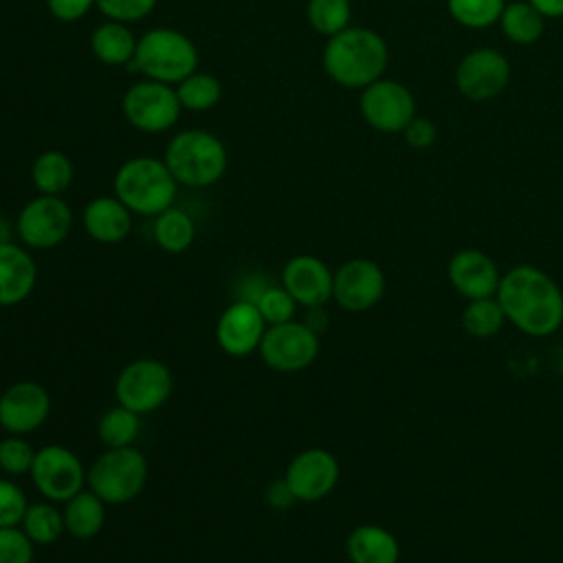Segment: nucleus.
<instances>
[{
    "label": "nucleus",
    "mask_w": 563,
    "mask_h": 563,
    "mask_svg": "<svg viewBox=\"0 0 563 563\" xmlns=\"http://www.w3.org/2000/svg\"><path fill=\"white\" fill-rule=\"evenodd\" d=\"M497 301L506 319L530 336H550L563 325V290L541 268L519 264L501 275Z\"/></svg>",
    "instance_id": "1"
},
{
    "label": "nucleus",
    "mask_w": 563,
    "mask_h": 563,
    "mask_svg": "<svg viewBox=\"0 0 563 563\" xmlns=\"http://www.w3.org/2000/svg\"><path fill=\"white\" fill-rule=\"evenodd\" d=\"M323 70L343 88H365L380 79L389 51L387 42L372 29L347 26L341 33L328 37L323 48Z\"/></svg>",
    "instance_id": "2"
},
{
    "label": "nucleus",
    "mask_w": 563,
    "mask_h": 563,
    "mask_svg": "<svg viewBox=\"0 0 563 563\" xmlns=\"http://www.w3.org/2000/svg\"><path fill=\"white\" fill-rule=\"evenodd\" d=\"M114 196L139 216H158L176 200L178 183L167 163L154 156L128 158L114 174Z\"/></svg>",
    "instance_id": "3"
},
{
    "label": "nucleus",
    "mask_w": 563,
    "mask_h": 563,
    "mask_svg": "<svg viewBox=\"0 0 563 563\" xmlns=\"http://www.w3.org/2000/svg\"><path fill=\"white\" fill-rule=\"evenodd\" d=\"M128 68L152 81L169 86L180 84L198 70V48L185 33L156 26L139 37L136 53Z\"/></svg>",
    "instance_id": "4"
},
{
    "label": "nucleus",
    "mask_w": 563,
    "mask_h": 563,
    "mask_svg": "<svg viewBox=\"0 0 563 563\" xmlns=\"http://www.w3.org/2000/svg\"><path fill=\"white\" fill-rule=\"evenodd\" d=\"M163 161L178 185L209 187L227 172V147L207 130H183L165 147Z\"/></svg>",
    "instance_id": "5"
},
{
    "label": "nucleus",
    "mask_w": 563,
    "mask_h": 563,
    "mask_svg": "<svg viewBox=\"0 0 563 563\" xmlns=\"http://www.w3.org/2000/svg\"><path fill=\"white\" fill-rule=\"evenodd\" d=\"M147 460L134 446L106 449L86 468V486L110 506H123L147 484Z\"/></svg>",
    "instance_id": "6"
},
{
    "label": "nucleus",
    "mask_w": 563,
    "mask_h": 563,
    "mask_svg": "<svg viewBox=\"0 0 563 563\" xmlns=\"http://www.w3.org/2000/svg\"><path fill=\"white\" fill-rule=\"evenodd\" d=\"M174 378L169 367L156 358L130 361L114 378L117 402L139 416L152 413L172 396Z\"/></svg>",
    "instance_id": "7"
},
{
    "label": "nucleus",
    "mask_w": 563,
    "mask_h": 563,
    "mask_svg": "<svg viewBox=\"0 0 563 563\" xmlns=\"http://www.w3.org/2000/svg\"><path fill=\"white\" fill-rule=\"evenodd\" d=\"M29 477L35 490L55 504H64L86 488V468L79 455L64 444L37 449Z\"/></svg>",
    "instance_id": "8"
},
{
    "label": "nucleus",
    "mask_w": 563,
    "mask_h": 563,
    "mask_svg": "<svg viewBox=\"0 0 563 563\" xmlns=\"http://www.w3.org/2000/svg\"><path fill=\"white\" fill-rule=\"evenodd\" d=\"M121 110L132 128L158 134L178 121L183 106L178 101L176 88L169 84L143 79L125 90Z\"/></svg>",
    "instance_id": "9"
},
{
    "label": "nucleus",
    "mask_w": 563,
    "mask_h": 563,
    "mask_svg": "<svg viewBox=\"0 0 563 563\" xmlns=\"http://www.w3.org/2000/svg\"><path fill=\"white\" fill-rule=\"evenodd\" d=\"M73 229V209L62 196H35L18 218L15 233L26 249H53L62 244Z\"/></svg>",
    "instance_id": "10"
},
{
    "label": "nucleus",
    "mask_w": 563,
    "mask_h": 563,
    "mask_svg": "<svg viewBox=\"0 0 563 563\" xmlns=\"http://www.w3.org/2000/svg\"><path fill=\"white\" fill-rule=\"evenodd\" d=\"M257 352L264 365L275 372H301L312 365L319 354V334L295 319L268 325Z\"/></svg>",
    "instance_id": "11"
},
{
    "label": "nucleus",
    "mask_w": 563,
    "mask_h": 563,
    "mask_svg": "<svg viewBox=\"0 0 563 563\" xmlns=\"http://www.w3.org/2000/svg\"><path fill=\"white\" fill-rule=\"evenodd\" d=\"M365 123L385 134H402L416 117V99L411 90L396 79H376L361 90L358 99Z\"/></svg>",
    "instance_id": "12"
},
{
    "label": "nucleus",
    "mask_w": 563,
    "mask_h": 563,
    "mask_svg": "<svg viewBox=\"0 0 563 563\" xmlns=\"http://www.w3.org/2000/svg\"><path fill=\"white\" fill-rule=\"evenodd\" d=\"M510 81V62L490 46L468 51L455 68V88L468 101H488L506 90Z\"/></svg>",
    "instance_id": "13"
},
{
    "label": "nucleus",
    "mask_w": 563,
    "mask_h": 563,
    "mask_svg": "<svg viewBox=\"0 0 563 563\" xmlns=\"http://www.w3.org/2000/svg\"><path fill=\"white\" fill-rule=\"evenodd\" d=\"M341 468L334 453L321 446L299 451L286 466L284 479L297 501H319L330 495L339 482Z\"/></svg>",
    "instance_id": "14"
},
{
    "label": "nucleus",
    "mask_w": 563,
    "mask_h": 563,
    "mask_svg": "<svg viewBox=\"0 0 563 563\" xmlns=\"http://www.w3.org/2000/svg\"><path fill=\"white\" fill-rule=\"evenodd\" d=\"M385 292L383 268L367 260L354 257L334 271L332 299L347 312H365L374 308Z\"/></svg>",
    "instance_id": "15"
},
{
    "label": "nucleus",
    "mask_w": 563,
    "mask_h": 563,
    "mask_svg": "<svg viewBox=\"0 0 563 563\" xmlns=\"http://www.w3.org/2000/svg\"><path fill=\"white\" fill-rule=\"evenodd\" d=\"M51 413V396L35 380H15L0 394V427L7 433L29 435L37 431Z\"/></svg>",
    "instance_id": "16"
},
{
    "label": "nucleus",
    "mask_w": 563,
    "mask_h": 563,
    "mask_svg": "<svg viewBox=\"0 0 563 563\" xmlns=\"http://www.w3.org/2000/svg\"><path fill=\"white\" fill-rule=\"evenodd\" d=\"M334 273L317 255H295L282 268V286L297 306L319 308L332 299Z\"/></svg>",
    "instance_id": "17"
},
{
    "label": "nucleus",
    "mask_w": 563,
    "mask_h": 563,
    "mask_svg": "<svg viewBox=\"0 0 563 563\" xmlns=\"http://www.w3.org/2000/svg\"><path fill=\"white\" fill-rule=\"evenodd\" d=\"M266 328L255 303L235 299L222 310L216 323V343L229 356H249L260 347Z\"/></svg>",
    "instance_id": "18"
},
{
    "label": "nucleus",
    "mask_w": 563,
    "mask_h": 563,
    "mask_svg": "<svg viewBox=\"0 0 563 563\" xmlns=\"http://www.w3.org/2000/svg\"><path fill=\"white\" fill-rule=\"evenodd\" d=\"M446 275L451 286L468 301L495 297L501 282V275L493 257H488L484 251H477V249L457 251L449 260Z\"/></svg>",
    "instance_id": "19"
},
{
    "label": "nucleus",
    "mask_w": 563,
    "mask_h": 563,
    "mask_svg": "<svg viewBox=\"0 0 563 563\" xmlns=\"http://www.w3.org/2000/svg\"><path fill=\"white\" fill-rule=\"evenodd\" d=\"M37 264L24 244H0V306L22 303L35 288Z\"/></svg>",
    "instance_id": "20"
},
{
    "label": "nucleus",
    "mask_w": 563,
    "mask_h": 563,
    "mask_svg": "<svg viewBox=\"0 0 563 563\" xmlns=\"http://www.w3.org/2000/svg\"><path fill=\"white\" fill-rule=\"evenodd\" d=\"M81 224L95 242L119 244L132 231V211L117 196H97L84 207Z\"/></svg>",
    "instance_id": "21"
},
{
    "label": "nucleus",
    "mask_w": 563,
    "mask_h": 563,
    "mask_svg": "<svg viewBox=\"0 0 563 563\" xmlns=\"http://www.w3.org/2000/svg\"><path fill=\"white\" fill-rule=\"evenodd\" d=\"M345 552L352 563H398L400 543L383 526H356L345 539Z\"/></svg>",
    "instance_id": "22"
},
{
    "label": "nucleus",
    "mask_w": 563,
    "mask_h": 563,
    "mask_svg": "<svg viewBox=\"0 0 563 563\" xmlns=\"http://www.w3.org/2000/svg\"><path fill=\"white\" fill-rule=\"evenodd\" d=\"M106 506L108 504L101 497H97L90 488L79 490L62 506L66 532L79 541L97 537L106 523Z\"/></svg>",
    "instance_id": "23"
},
{
    "label": "nucleus",
    "mask_w": 563,
    "mask_h": 563,
    "mask_svg": "<svg viewBox=\"0 0 563 563\" xmlns=\"http://www.w3.org/2000/svg\"><path fill=\"white\" fill-rule=\"evenodd\" d=\"M136 37L125 22L106 20L90 35L95 57L108 66H130L136 53Z\"/></svg>",
    "instance_id": "24"
},
{
    "label": "nucleus",
    "mask_w": 563,
    "mask_h": 563,
    "mask_svg": "<svg viewBox=\"0 0 563 563\" xmlns=\"http://www.w3.org/2000/svg\"><path fill=\"white\" fill-rule=\"evenodd\" d=\"M499 26L510 42L526 46L541 40L545 31V18L528 0H512L506 2Z\"/></svg>",
    "instance_id": "25"
},
{
    "label": "nucleus",
    "mask_w": 563,
    "mask_h": 563,
    "mask_svg": "<svg viewBox=\"0 0 563 563\" xmlns=\"http://www.w3.org/2000/svg\"><path fill=\"white\" fill-rule=\"evenodd\" d=\"M73 176H75L73 161L59 150L42 152L31 165L33 185L44 196H59L62 191H66L68 185L73 183Z\"/></svg>",
    "instance_id": "26"
},
{
    "label": "nucleus",
    "mask_w": 563,
    "mask_h": 563,
    "mask_svg": "<svg viewBox=\"0 0 563 563\" xmlns=\"http://www.w3.org/2000/svg\"><path fill=\"white\" fill-rule=\"evenodd\" d=\"M154 242L167 253H183L191 246L196 238V224L189 213L178 207H169L154 216Z\"/></svg>",
    "instance_id": "27"
},
{
    "label": "nucleus",
    "mask_w": 563,
    "mask_h": 563,
    "mask_svg": "<svg viewBox=\"0 0 563 563\" xmlns=\"http://www.w3.org/2000/svg\"><path fill=\"white\" fill-rule=\"evenodd\" d=\"M20 528L35 545H51L59 541V537L66 532L62 508H57V504L48 499L29 504Z\"/></svg>",
    "instance_id": "28"
},
{
    "label": "nucleus",
    "mask_w": 563,
    "mask_h": 563,
    "mask_svg": "<svg viewBox=\"0 0 563 563\" xmlns=\"http://www.w3.org/2000/svg\"><path fill=\"white\" fill-rule=\"evenodd\" d=\"M141 433V416L123 405L106 409L97 422V435L106 449L134 446Z\"/></svg>",
    "instance_id": "29"
},
{
    "label": "nucleus",
    "mask_w": 563,
    "mask_h": 563,
    "mask_svg": "<svg viewBox=\"0 0 563 563\" xmlns=\"http://www.w3.org/2000/svg\"><path fill=\"white\" fill-rule=\"evenodd\" d=\"M176 95L185 110L202 112V110H211L220 101L222 86H220V79L213 77L211 73L196 70L189 77H185L180 84H176Z\"/></svg>",
    "instance_id": "30"
},
{
    "label": "nucleus",
    "mask_w": 563,
    "mask_h": 563,
    "mask_svg": "<svg viewBox=\"0 0 563 563\" xmlns=\"http://www.w3.org/2000/svg\"><path fill=\"white\" fill-rule=\"evenodd\" d=\"M504 308L499 306L497 297H484V299H471L462 312V325L464 330L475 339H488L497 334L506 323Z\"/></svg>",
    "instance_id": "31"
},
{
    "label": "nucleus",
    "mask_w": 563,
    "mask_h": 563,
    "mask_svg": "<svg viewBox=\"0 0 563 563\" xmlns=\"http://www.w3.org/2000/svg\"><path fill=\"white\" fill-rule=\"evenodd\" d=\"M308 24L325 37H332L350 26L352 4L350 0H308Z\"/></svg>",
    "instance_id": "32"
},
{
    "label": "nucleus",
    "mask_w": 563,
    "mask_h": 563,
    "mask_svg": "<svg viewBox=\"0 0 563 563\" xmlns=\"http://www.w3.org/2000/svg\"><path fill=\"white\" fill-rule=\"evenodd\" d=\"M506 0H446L451 18L466 29H488L499 22Z\"/></svg>",
    "instance_id": "33"
},
{
    "label": "nucleus",
    "mask_w": 563,
    "mask_h": 563,
    "mask_svg": "<svg viewBox=\"0 0 563 563\" xmlns=\"http://www.w3.org/2000/svg\"><path fill=\"white\" fill-rule=\"evenodd\" d=\"M35 460V449L26 440V435L7 433L0 440V471L7 477L29 475Z\"/></svg>",
    "instance_id": "34"
},
{
    "label": "nucleus",
    "mask_w": 563,
    "mask_h": 563,
    "mask_svg": "<svg viewBox=\"0 0 563 563\" xmlns=\"http://www.w3.org/2000/svg\"><path fill=\"white\" fill-rule=\"evenodd\" d=\"M260 314L264 317L266 325H277V323H286V321H292L295 317V310H297V303L295 299L288 295V290L279 284V286H268L260 299L255 301Z\"/></svg>",
    "instance_id": "35"
},
{
    "label": "nucleus",
    "mask_w": 563,
    "mask_h": 563,
    "mask_svg": "<svg viewBox=\"0 0 563 563\" xmlns=\"http://www.w3.org/2000/svg\"><path fill=\"white\" fill-rule=\"evenodd\" d=\"M35 543L20 526L0 528V563H33Z\"/></svg>",
    "instance_id": "36"
},
{
    "label": "nucleus",
    "mask_w": 563,
    "mask_h": 563,
    "mask_svg": "<svg viewBox=\"0 0 563 563\" xmlns=\"http://www.w3.org/2000/svg\"><path fill=\"white\" fill-rule=\"evenodd\" d=\"M26 506L29 501L24 490L9 477H0V528L20 526Z\"/></svg>",
    "instance_id": "37"
},
{
    "label": "nucleus",
    "mask_w": 563,
    "mask_h": 563,
    "mask_svg": "<svg viewBox=\"0 0 563 563\" xmlns=\"http://www.w3.org/2000/svg\"><path fill=\"white\" fill-rule=\"evenodd\" d=\"M95 7L108 18L117 22H139L152 13L156 0H95Z\"/></svg>",
    "instance_id": "38"
},
{
    "label": "nucleus",
    "mask_w": 563,
    "mask_h": 563,
    "mask_svg": "<svg viewBox=\"0 0 563 563\" xmlns=\"http://www.w3.org/2000/svg\"><path fill=\"white\" fill-rule=\"evenodd\" d=\"M402 139L413 150H427V147H431L435 143L438 128L427 117H413L409 121V125L402 130Z\"/></svg>",
    "instance_id": "39"
},
{
    "label": "nucleus",
    "mask_w": 563,
    "mask_h": 563,
    "mask_svg": "<svg viewBox=\"0 0 563 563\" xmlns=\"http://www.w3.org/2000/svg\"><path fill=\"white\" fill-rule=\"evenodd\" d=\"M46 7L57 20L77 22L95 7V0H46Z\"/></svg>",
    "instance_id": "40"
},
{
    "label": "nucleus",
    "mask_w": 563,
    "mask_h": 563,
    "mask_svg": "<svg viewBox=\"0 0 563 563\" xmlns=\"http://www.w3.org/2000/svg\"><path fill=\"white\" fill-rule=\"evenodd\" d=\"M264 499H266V504H268L271 508H275V510H286V508H290V506L297 501L284 477L271 482V484L264 488Z\"/></svg>",
    "instance_id": "41"
},
{
    "label": "nucleus",
    "mask_w": 563,
    "mask_h": 563,
    "mask_svg": "<svg viewBox=\"0 0 563 563\" xmlns=\"http://www.w3.org/2000/svg\"><path fill=\"white\" fill-rule=\"evenodd\" d=\"M271 284L266 282V277L262 275H249L240 282V292H235V299H242V301H251L255 303L260 299V295L268 288Z\"/></svg>",
    "instance_id": "42"
},
{
    "label": "nucleus",
    "mask_w": 563,
    "mask_h": 563,
    "mask_svg": "<svg viewBox=\"0 0 563 563\" xmlns=\"http://www.w3.org/2000/svg\"><path fill=\"white\" fill-rule=\"evenodd\" d=\"M545 20L563 18V0H528Z\"/></svg>",
    "instance_id": "43"
},
{
    "label": "nucleus",
    "mask_w": 563,
    "mask_h": 563,
    "mask_svg": "<svg viewBox=\"0 0 563 563\" xmlns=\"http://www.w3.org/2000/svg\"><path fill=\"white\" fill-rule=\"evenodd\" d=\"M308 310V314H306V319H303V323L310 328V330H314L317 334L328 325V314L323 312V306H319V308H306Z\"/></svg>",
    "instance_id": "44"
},
{
    "label": "nucleus",
    "mask_w": 563,
    "mask_h": 563,
    "mask_svg": "<svg viewBox=\"0 0 563 563\" xmlns=\"http://www.w3.org/2000/svg\"><path fill=\"white\" fill-rule=\"evenodd\" d=\"M2 242H11V229L7 227V222L0 218V244Z\"/></svg>",
    "instance_id": "45"
}]
</instances>
